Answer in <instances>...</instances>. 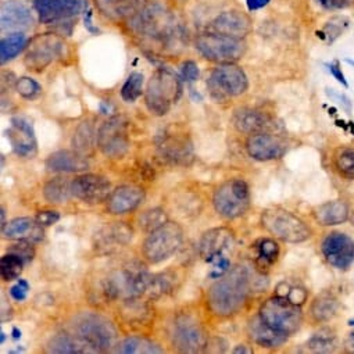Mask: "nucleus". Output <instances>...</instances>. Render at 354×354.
Returning a JSON list of instances; mask_svg holds the SVG:
<instances>
[{
	"label": "nucleus",
	"mask_w": 354,
	"mask_h": 354,
	"mask_svg": "<svg viewBox=\"0 0 354 354\" xmlns=\"http://www.w3.org/2000/svg\"><path fill=\"white\" fill-rule=\"evenodd\" d=\"M250 286L249 270L236 266L212 285L207 293V306L218 317H232L243 308Z\"/></svg>",
	"instance_id": "obj_1"
},
{
	"label": "nucleus",
	"mask_w": 354,
	"mask_h": 354,
	"mask_svg": "<svg viewBox=\"0 0 354 354\" xmlns=\"http://www.w3.org/2000/svg\"><path fill=\"white\" fill-rule=\"evenodd\" d=\"M150 279L151 275L143 264L128 263L102 279L100 295L106 301L133 300L147 292Z\"/></svg>",
	"instance_id": "obj_2"
},
{
	"label": "nucleus",
	"mask_w": 354,
	"mask_h": 354,
	"mask_svg": "<svg viewBox=\"0 0 354 354\" xmlns=\"http://www.w3.org/2000/svg\"><path fill=\"white\" fill-rule=\"evenodd\" d=\"M129 24L136 35L150 41L169 44L181 38V27L175 17L160 5L142 8L131 17Z\"/></svg>",
	"instance_id": "obj_3"
},
{
	"label": "nucleus",
	"mask_w": 354,
	"mask_h": 354,
	"mask_svg": "<svg viewBox=\"0 0 354 354\" xmlns=\"http://www.w3.org/2000/svg\"><path fill=\"white\" fill-rule=\"evenodd\" d=\"M181 93L183 82L180 77L169 68H158L147 82L145 103L151 114L161 117L171 110Z\"/></svg>",
	"instance_id": "obj_4"
},
{
	"label": "nucleus",
	"mask_w": 354,
	"mask_h": 354,
	"mask_svg": "<svg viewBox=\"0 0 354 354\" xmlns=\"http://www.w3.org/2000/svg\"><path fill=\"white\" fill-rule=\"evenodd\" d=\"M75 336L89 351H107L115 346L117 329L110 319L97 313H81L75 317Z\"/></svg>",
	"instance_id": "obj_5"
},
{
	"label": "nucleus",
	"mask_w": 354,
	"mask_h": 354,
	"mask_svg": "<svg viewBox=\"0 0 354 354\" xmlns=\"http://www.w3.org/2000/svg\"><path fill=\"white\" fill-rule=\"evenodd\" d=\"M261 225L268 234L286 243H301L311 236V230L300 217L281 207L266 209L261 213Z\"/></svg>",
	"instance_id": "obj_6"
},
{
	"label": "nucleus",
	"mask_w": 354,
	"mask_h": 354,
	"mask_svg": "<svg viewBox=\"0 0 354 354\" xmlns=\"http://www.w3.org/2000/svg\"><path fill=\"white\" fill-rule=\"evenodd\" d=\"M259 315L266 324L288 337L293 336L300 329L303 322L300 306L278 295L267 299L261 304Z\"/></svg>",
	"instance_id": "obj_7"
},
{
	"label": "nucleus",
	"mask_w": 354,
	"mask_h": 354,
	"mask_svg": "<svg viewBox=\"0 0 354 354\" xmlns=\"http://www.w3.org/2000/svg\"><path fill=\"white\" fill-rule=\"evenodd\" d=\"M184 241V230L180 224L167 221L157 230L151 231L145 239L142 254L150 264H158L168 260L178 250Z\"/></svg>",
	"instance_id": "obj_8"
},
{
	"label": "nucleus",
	"mask_w": 354,
	"mask_h": 354,
	"mask_svg": "<svg viewBox=\"0 0 354 354\" xmlns=\"http://www.w3.org/2000/svg\"><path fill=\"white\" fill-rule=\"evenodd\" d=\"M195 48L205 59L220 64L235 63L246 53V44L242 39L217 32L198 35L195 39Z\"/></svg>",
	"instance_id": "obj_9"
},
{
	"label": "nucleus",
	"mask_w": 354,
	"mask_h": 354,
	"mask_svg": "<svg viewBox=\"0 0 354 354\" xmlns=\"http://www.w3.org/2000/svg\"><path fill=\"white\" fill-rule=\"evenodd\" d=\"M207 88L212 97L220 103L243 95L249 88L246 73L236 64H220L210 74Z\"/></svg>",
	"instance_id": "obj_10"
},
{
	"label": "nucleus",
	"mask_w": 354,
	"mask_h": 354,
	"mask_svg": "<svg viewBox=\"0 0 354 354\" xmlns=\"http://www.w3.org/2000/svg\"><path fill=\"white\" fill-rule=\"evenodd\" d=\"M213 205L216 212L227 220L245 216L250 206L249 185L243 180H232L220 185L214 192Z\"/></svg>",
	"instance_id": "obj_11"
},
{
	"label": "nucleus",
	"mask_w": 354,
	"mask_h": 354,
	"mask_svg": "<svg viewBox=\"0 0 354 354\" xmlns=\"http://www.w3.org/2000/svg\"><path fill=\"white\" fill-rule=\"evenodd\" d=\"M172 344L183 353H201L209 346V336L194 315L183 314L174 321Z\"/></svg>",
	"instance_id": "obj_12"
},
{
	"label": "nucleus",
	"mask_w": 354,
	"mask_h": 354,
	"mask_svg": "<svg viewBox=\"0 0 354 354\" xmlns=\"http://www.w3.org/2000/svg\"><path fill=\"white\" fill-rule=\"evenodd\" d=\"M64 42L59 34H44L30 41L24 64L30 71L42 73L63 52Z\"/></svg>",
	"instance_id": "obj_13"
},
{
	"label": "nucleus",
	"mask_w": 354,
	"mask_h": 354,
	"mask_svg": "<svg viewBox=\"0 0 354 354\" xmlns=\"http://www.w3.org/2000/svg\"><path fill=\"white\" fill-rule=\"evenodd\" d=\"M128 122L122 117H111L97 132V146L109 158H121L129 149Z\"/></svg>",
	"instance_id": "obj_14"
},
{
	"label": "nucleus",
	"mask_w": 354,
	"mask_h": 354,
	"mask_svg": "<svg viewBox=\"0 0 354 354\" xmlns=\"http://www.w3.org/2000/svg\"><path fill=\"white\" fill-rule=\"evenodd\" d=\"M289 140L272 132L250 135L246 142V150L249 156L257 161L279 160L289 151Z\"/></svg>",
	"instance_id": "obj_15"
},
{
	"label": "nucleus",
	"mask_w": 354,
	"mask_h": 354,
	"mask_svg": "<svg viewBox=\"0 0 354 354\" xmlns=\"http://www.w3.org/2000/svg\"><path fill=\"white\" fill-rule=\"evenodd\" d=\"M34 6L42 24H57L86 12L88 0H34Z\"/></svg>",
	"instance_id": "obj_16"
},
{
	"label": "nucleus",
	"mask_w": 354,
	"mask_h": 354,
	"mask_svg": "<svg viewBox=\"0 0 354 354\" xmlns=\"http://www.w3.org/2000/svg\"><path fill=\"white\" fill-rule=\"evenodd\" d=\"M321 252L326 263L339 270L346 271L354 263V241L342 232H330L322 241Z\"/></svg>",
	"instance_id": "obj_17"
},
{
	"label": "nucleus",
	"mask_w": 354,
	"mask_h": 354,
	"mask_svg": "<svg viewBox=\"0 0 354 354\" xmlns=\"http://www.w3.org/2000/svg\"><path fill=\"white\" fill-rule=\"evenodd\" d=\"M111 194V183L99 174H81L73 180V196L88 205H99Z\"/></svg>",
	"instance_id": "obj_18"
},
{
	"label": "nucleus",
	"mask_w": 354,
	"mask_h": 354,
	"mask_svg": "<svg viewBox=\"0 0 354 354\" xmlns=\"http://www.w3.org/2000/svg\"><path fill=\"white\" fill-rule=\"evenodd\" d=\"M6 136L15 153L24 158H32L38 151V143L32 122L27 117H13Z\"/></svg>",
	"instance_id": "obj_19"
},
{
	"label": "nucleus",
	"mask_w": 354,
	"mask_h": 354,
	"mask_svg": "<svg viewBox=\"0 0 354 354\" xmlns=\"http://www.w3.org/2000/svg\"><path fill=\"white\" fill-rule=\"evenodd\" d=\"M133 231L125 223L103 225L95 235V249L102 254H110L131 243Z\"/></svg>",
	"instance_id": "obj_20"
},
{
	"label": "nucleus",
	"mask_w": 354,
	"mask_h": 354,
	"mask_svg": "<svg viewBox=\"0 0 354 354\" xmlns=\"http://www.w3.org/2000/svg\"><path fill=\"white\" fill-rule=\"evenodd\" d=\"M234 127L246 135H254L261 132H274L279 124L275 122L272 117L266 114L264 111L254 109H238L232 115Z\"/></svg>",
	"instance_id": "obj_21"
},
{
	"label": "nucleus",
	"mask_w": 354,
	"mask_h": 354,
	"mask_svg": "<svg viewBox=\"0 0 354 354\" xmlns=\"http://www.w3.org/2000/svg\"><path fill=\"white\" fill-rule=\"evenodd\" d=\"M146 198L143 188L136 185H121L111 191L106 201V209L110 214L122 216L136 210Z\"/></svg>",
	"instance_id": "obj_22"
},
{
	"label": "nucleus",
	"mask_w": 354,
	"mask_h": 354,
	"mask_svg": "<svg viewBox=\"0 0 354 354\" xmlns=\"http://www.w3.org/2000/svg\"><path fill=\"white\" fill-rule=\"evenodd\" d=\"M234 245V232L225 227L213 228L203 234L199 242V253L206 263L213 264L224 257V252Z\"/></svg>",
	"instance_id": "obj_23"
},
{
	"label": "nucleus",
	"mask_w": 354,
	"mask_h": 354,
	"mask_svg": "<svg viewBox=\"0 0 354 354\" xmlns=\"http://www.w3.org/2000/svg\"><path fill=\"white\" fill-rule=\"evenodd\" d=\"M2 31H24L34 26V16L27 5L19 0H5L0 9Z\"/></svg>",
	"instance_id": "obj_24"
},
{
	"label": "nucleus",
	"mask_w": 354,
	"mask_h": 354,
	"mask_svg": "<svg viewBox=\"0 0 354 354\" xmlns=\"http://www.w3.org/2000/svg\"><path fill=\"white\" fill-rule=\"evenodd\" d=\"M213 32L232 37V38H245L253 30L252 19L239 10H230L218 15L212 23Z\"/></svg>",
	"instance_id": "obj_25"
},
{
	"label": "nucleus",
	"mask_w": 354,
	"mask_h": 354,
	"mask_svg": "<svg viewBox=\"0 0 354 354\" xmlns=\"http://www.w3.org/2000/svg\"><path fill=\"white\" fill-rule=\"evenodd\" d=\"M3 238L10 241H31L41 242L44 239L42 225L37 223V220L30 217H19L15 218L2 228Z\"/></svg>",
	"instance_id": "obj_26"
},
{
	"label": "nucleus",
	"mask_w": 354,
	"mask_h": 354,
	"mask_svg": "<svg viewBox=\"0 0 354 354\" xmlns=\"http://www.w3.org/2000/svg\"><path fill=\"white\" fill-rule=\"evenodd\" d=\"M248 335L253 343L264 348H278L288 340V336L271 328L260 318V315L250 318L248 324Z\"/></svg>",
	"instance_id": "obj_27"
},
{
	"label": "nucleus",
	"mask_w": 354,
	"mask_h": 354,
	"mask_svg": "<svg viewBox=\"0 0 354 354\" xmlns=\"http://www.w3.org/2000/svg\"><path fill=\"white\" fill-rule=\"evenodd\" d=\"M161 156L172 164H188L194 158L191 142L185 136L168 135L158 143Z\"/></svg>",
	"instance_id": "obj_28"
},
{
	"label": "nucleus",
	"mask_w": 354,
	"mask_h": 354,
	"mask_svg": "<svg viewBox=\"0 0 354 354\" xmlns=\"http://www.w3.org/2000/svg\"><path fill=\"white\" fill-rule=\"evenodd\" d=\"M88 167L86 157L77 150H59L46 160V168L50 172H84Z\"/></svg>",
	"instance_id": "obj_29"
},
{
	"label": "nucleus",
	"mask_w": 354,
	"mask_h": 354,
	"mask_svg": "<svg viewBox=\"0 0 354 354\" xmlns=\"http://www.w3.org/2000/svg\"><path fill=\"white\" fill-rule=\"evenodd\" d=\"M313 218L321 227H335L348 220L350 209L343 201H330L313 209Z\"/></svg>",
	"instance_id": "obj_30"
},
{
	"label": "nucleus",
	"mask_w": 354,
	"mask_h": 354,
	"mask_svg": "<svg viewBox=\"0 0 354 354\" xmlns=\"http://www.w3.org/2000/svg\"><path fill=\"white\" fill-rule=\"evenodd\" d=\"M99 12L113 20L132 17L142 9L140 0H95Z\"/></svg>",
	"instance_id": "obj_31"
},
{
	"label": "nucleus",
	"mask_w": 354,
	"mask_h": 354,
	"mask_svg": "<svg viewBox=\"0 0 354 354\" xmlns=\"http://www.w3.org/2000/svg\"><path fill=\"white\" fill-rule=\"evenodd\" d=\"M339 310V301L330 292H322L311 301L310 315L314 322L324 324L335 318Z\"/></svg>",
	"instance_id": "obj_32"
},
{
	"label": "nucleus",
	"mask_w": 354,
	"mask_h": 354,
	"mask_svg": "<svg viewBox=\"0 0 354 354\" xmlns=\"http://www.w3.org/2000/svg\"><path fill=\"white\" fill-rule=\"evenodd\" d=\"M44 198L52 205H63L73 196V181L64 176H56L44 185Z\"/></svg>",
	"instance_id": "obj_33"
},
{
	"label": "nucleus",
	"mask_w": 354,
	"mask_h": 354,
	"mask_svg": "<svg viewBox=\"0 0 354 354\" xmlns=\"http://www.w3.org/2000/svg\"><path fill=\"white\" fill-rule=\"evenodd\" d=\"M73 146L74 150L85 157H89L95 153V147L97 146V133L91 122L85 121L77 128L73 136Z\"/></svg>",
	"instance_id": "obj_34"
},
{
	"label": "nucleus",
	"mask_w": 354,
	"mask_h": 354,
	"mask_svg": "<svg viewBox=\"0 0 354 354\" xmlns=\"http://www.w3.org/2000/svg\"><path fill=\"white\" fill-rule=\"evenodd\" d=\"M115 351L121 354H160L164 350L153 340L142 336H131L120 342Z\"/></svg>",
	"instance_id": "obj_35"
},
{
	"label": "nucleus",
	"mask_w": 354,
	"mask_h": 354,
	"mask_svg": "<svg viewBox=\"0 0 354 354\" xmlns=\"http://www.w3.org/2000/svg\"><path fill=\"white\" fill-rule=\"evenodd\" d=\"M28 39L23 32H13L0 42V62L2 64L16 59L26 48Z\"/></svg>",
	"instance_id": "obj_36"
},
{
	"label": "nucleus",
	"mask_w": 354,
	"mask_h": 354,
	"mask_svg": "<svg viewBox=\"0 0 354 354\" xmlns=\"http://www.w3.org/2000/svg\"><path fill=\"white\" fill-rule=\"evenodd\" d=\"M307 347L313 353H333L337 348V336L330 328H321L308 340Z\"/></svg>",
	"instance_id": "obj_37"
},
{
	"label": "nucleus",
	"mask_w": 354,
	"mask_h": 354,
	"mask_svg": "<svg viewBox=\"0 0 354 354\" xmlns=\"http://www.w3.org/2000/svg\"><path fill=\"white\" fill-rule=\"evenodd\" d=\"M49 353H59V354H74V353H85L89 351L86 346L75 336H70L67 333H57L53 336L48 344Z\"/></svg>",
	"instance_id": "obj_38"
},
{
	"label": "nucleus",
	"mask_w": 354,
	"mask_h": 354,
	"mask_svg": "<svg viewBox=\"0 0 354 354\" xmlns=\"http://www.w3.org/2000/svg\"><path fill=\"white\" fill-rule=\"evenodd\" d=\"M257 264L260 268H268L274 266L281 253V248L277 241L266 238L257 242Z\"/></svg>",
	"instance_id": "obj_39"
},
{
	"label": "nucleus",
	"mask_w": 354,
	"mask_h": 354,
	"mask_svg": "<svg viewBox=\"0 0 354 354\" xmlns=\"http://www.w3.org/2000/svg\"><path fill=\"white\" fill-rule=\"evenodd\" d=\"M333 167L343 178L354 180V149L339 147L333 154Z\"/></svg>",
	"instance_id": "obj_40"
},
{
	"label": "nucleus",
	"mask_w": 354,
	"mask_h": 354,
	"mask_svg": "<svg viewBox=\"0 0 354 354\" xmlns=\"http://www.w3.org/2000/svg\"><path fill=\"white\" fill-rule=\"evenodd\" d=\"M24 266L26 261L20 256L8 252V254H5L2 260H0V274H2L3 281L12 282L19 279Z\"/></svg>",
	"instance_id": "obj_41"
},
{
	"label": "nucleus",
	"mask_w": 354,
	"mask_h": 354,
	"mask_svg": "<svg viewBox=\"0 0 354 354\" xmlns=\"http://www.w3.org/2000/svg\"><path fill=\"white\" fill-rule=\"evenodd\" d=\"M145 77L140 73H131L121 88V97L127 103H135L143 93Z\"/></svg>",
	"instance_id": "obj_42"
},
{
	"label": "nucleus",
	"mask_w": 354,
	"mask_h": 354,
	"mask_svg": "<svg viewBox=\"0 0 354 354\" xmlns=\"http://www.w3.org/2000/svg\"><path fill=\"white\" fill-rule=\"evenodd\" d=\"M175 275L172 272H161L157 275H151L147 292L151 297H161L169 293L175 285Z\"/></svg>",
	"instance_id": "obj_43"
},
{
	"label": "nucleus",
	"mask_w": 354,
	"mask_h": 354,
	"mask_svg": "<svg viewBox=\"0 0 354 354\" xmlns=\"http://www.w3.org/2000/svg\"><path fill=\"white\" fill-rule=\"evenodd\" d=\"M168 220H167V214L162 209H149L146 212H143L139 218H138V223H139V227L142 231L145 232H151L154 230H157L158 227H161L162 224H165Z\"/></svg>",
	"instance_id": "obj_44"
},
{
	"label": "nucleus",
	"mask_w": 354,
	"mask_h": 354,
	"mask_svg": "<svg viewBox=\"0 0 354 354\" xmlns=\"http://www.w3.org/2000/svg\"><path fill=\"white\" fill-rule=\"evenodd\" d=\"M275 295L286 297L292 303H295V304H297L300 307L307 301V297H308V293H307V290L304 288H301V286H290L286 282H281L277 286V293Z\"/></svg>",
	"instance_id": "obj_45"
},
{
	"label": "nucleus",
	"mask_w": 354,
	"mask_h": 354,
	"mask_svg": "<svg viewBox=\"0 0 354 354\" xmlns=\"http://www.w3.org/2000/svg\"><path fill=\"white\" fill-rule=\"evenodd\" d=\"M19 95L27 100H34L42 93V86L31 77H21L16 82Z\"/></svg>",
	"instance_id": "obj_46"
},
{
	"label": "nucleus",
	"mask_w": 354,
	"mask_h": 354,
	"mask_svg": "<svg viewBox=\"0 0 354 354\" xmlns=\"http://www.w3.org/2000/svg\"><path fill=\"white\" fill-rule=\"evenodd\" d=\"M8 252L20 256L26 261V264L31 263L35 257V249H34L31 241H19V243L12 245Z\"/></svg>",
	"instance_id": "obj_47"
},
{
	"label": "nucleus",
	"mask_w": 354,
	"mask_h": 354,
	"mask_svg": "<svg viewBox=\"0 0 354 354\" xmlns=\"http://www.w3.org/2000/svg\"><path fill=\"white\" fill-rule=\"evenodd\" d=\"M199 67L195 62L192 60H187L183 67H181V77H183V81H187V82H195L199 80Z\"/></svg>",
	"instance_id": "obj_48"
},
{
	"label": "nucleus",
	"mask_w": 354,
	"mask_h": 354,
	"mask_svg": "<svg viewBox=\"0 0 354 354\" xmlns=\"http://www.w3.org/2000/svg\"><path fill=\"white\" fill-rule=\"evenodd\" d=\"M30 290V285L26 279H20L17 282V285H15L13 288H10V296L16 300V301H24L27 299V293Z\"/></svg>",
	"instance_id": "obj_49"
},
{
	"label": "nucleus",
	"mask_w": 354,
	"mask_h": 354,
	"mask_svg": "<svg viewBox=\"0 0 354 354\" xmlns=\"http://www.w3.org/2000/svg\"><path fill=\"white\" fill-rule=\"evenodd\" d=\"M37 223L42 227H50L56 224L60 220V214L53 210H46V212H39L37 216Z\"/></svg>",
	"instance_id": "obj_50"
},
{
	"label": "nucleus",
	"mask_w": 354,
	"mask_h": 354,
	"mask_svg": "<svg viewBox=\"0 0 354 354\" xmlns=\"http://www.w3.org/2000/svg\"><path fill=\"white\" fill-rule=\"evenodd\" d=\"M328 70H329V73L335 77V80H336L337 82H340V84L344 85V86H348V84H347V81H346V77H344V74H343V71H342V68H340L339 62L335 60L333 63L328 64Z\"/></svg>",
	"instance_id": "obj_51"
},
{
	"label": "nucleus",
	"mask_w": 354,
	"mask_h": 354,
	"mask_svg": "<svg viewBox=\"0 0 354 354\" xmlns=\"http://www.w3.org/2000/svg\"><path fill=\"white\" fill-rule=\"evenodd\" d=\"M318 2L328 10H339L346 8L344 0H318Z\"/></svg>",
	"instance_id": "obj_52"
},
{
	"label": "nucleus",
	"mask_w": 354,
	"mask_h": 354,
	"mask_svg": "<svg viewBox=\"0 0 354 354\" xmlns=\"http://www.w3.org/2000/svg\"><path fill=\"white\" fill-rule=\"evenodd\" d=\"M268 3H270V0H246L248 9H249L250 12L260 10V9L266 8Z\"/></svg>",
	"instance_id": "obj_53"
},
{
	"label": "nucleus",
	"mask_w": 354,
	"mask_h": 354,
	"mask_svg": "<svg viewBox=\"0 0 354 354\" xmlns=\"http://www.w3.org/2000/svg\"><path fill=\"white\" fill-rule=\"evenodd\" d=\"M343 348L346 353H354V330L346 336L343 342Z\"/></svg>",
	"instance_id": "obj_54"
},
{
	"label": "nucleus",
	"mask_w": 354,
	"mask_h": 354,
	"mask_svg": "<svg viewBox=\"0 0 354 354\" xmlns=\"http://www.w3.org/2000/svg\"><path fill=\"white\" fill-rule=\"evenodd\" d=\"M85 28L88 31H91L92 34H97L99 32V30L96 27H93V24H92V15H91L89 10L85 12Z\"/></svg>",
	"instance_id": "obj_55"
},
{
	"label": "nucleus",
	"mask_w": 354,
	"mask_h": 354,
	"mask_svg": "<svg viewBox=\"0 0 354 354\" xmlns=\"http://www.w3.org/2000/svg\"><path fill=\"white\" fill-rule=\"evenodd\" d=\"M234 353H245V354H250V353H253V350H252V348H246V346H245V344H239V346H236V347L234 348Z\"/></svg>",
	"instance_id": "obj_56"
},
{
	"label": "nucleus",
	"mask_w": 354,
	"mask_h": 354,
	"mask_svg": "<svg viewBox=\"0 0 354 354\" xmlns=\"http://www.w3.org/2000/svg\"><path fill=\"white\" fill-rule=\"evenodd\" d=\"M100 111H102V114H109V113L111 111V106H110V103L107 104V103L102 102V103H100Z\"/></svg>",
	"instance_id": "obj_57"
},
{
	"label": "nucleus",
	"mask_w": 354,
	"mask_h": 354,
	"mask_svg": "<svg viewBox=\"0 0 354 354\" xmlns=\"http://www.w3.org/2000/svg\"><path fill=\"white\" fill-rule=\"evenodd\" d=\"M13 337L20 339L21 337V330L19 328H13Z\"/></svg>",
	"instance_id": "obj_58"
},
{
	"label": "nucleus",
	"mask_w": 354,
	"mask_h": 354,
	"mask_svg": "<svg viewBox=\"0 0 354 354\" xmlns=\"http://www.w3.org/2000/svg\"><path fill=\"white\" fill-rule=\"evenodd\" d=\"M6 225V213L5 209H2V228Z\"/></svg>",
	"instance_id": "obj_59"
},
{
	"label": "nucleus",
	"mask_w": 354,
	"mask_h": 354,
	"mask_svg": "<svg viewBox=\"0 0 354 354\" xmlns=\"http://www.w3.org/2000/svg\"><path fill=\"white\" fill-rule=\"evenodd\" d=\"M0 335H2V343H5V340H6V335H5V332H2Z\"/></svg>",
	"instance_id": "obj_60"
},
{
	"label": "nucleus",
	"mask_w": 354,
	"mask_h": 354,
	"mask_svg": "<svg viewBox=\"0 0 354 354\" xmlns=\"http://www.w3.org/2000/svg\"><path fill=\"white\" fill-rule=\"evenodd\" d=\"M140 2H147V0H140Z\"/></svg>",
	"instance_id": "obj_61"
}]
</instances>
